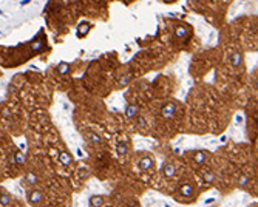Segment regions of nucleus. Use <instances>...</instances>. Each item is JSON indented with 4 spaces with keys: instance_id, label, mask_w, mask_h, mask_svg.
I'll return each mask as SVG.
<instances>
[{
    "instance_id": "obj_1",
    "label": "nucleus",
    "mask_w": 258,
    "mask_h": 207,
    "mask_svg": "<svg viewBox=\"0 0 258 207\" xmlns=\"http://www.w3.org/2000/svg\"><path fill=\"white\" fill-rule=\"evenodd\" d=\"M175 113H176V105H175L173 102H169V104H166V105L161 108V114H162L164 119H170V118H173Z\"/></svg>"
},
{
    "instance_id": "obj_2",
    "label": "nucleus",
    "mask_w": 258,
    "mask_h": 207,
    "mask_svg": "<svg viewBox=\"0 0 258 207\" xmlns=\"http://www.w3.org/2000/svg\"><path fill=\"white\" fill-rule=\"evenodd\" d=\"M28 201L31 202V204H40L42 201H43V193L40 192V190H31L30 193H28Z\"/></svg>"
},
{
    "instance_id": "obj_3",
    "label": "nucleus",
    "mask_w": 258,
    "mask_h": 207,
    "mask_svg": "<svg viewBox=\"0 0 258 207\" xmlns=\"http://www.w3.org/2000/svg\"><path fill=\"white\" fill-rule=\"evenodd\" d=\"M179 192H181V196L189 198V196L193 195V186H192V184H182L181 189H179Z\"/></svg>"
},
{
    "instance_id": "obj_4",
    "label": "nucleus",
    "mask_w": 258,
    "mask_h": 207,
    "mask_svg": "<svg viewBox=\"0 0 258 207\" xmlns=\"http://www.w3.org/2000/svg\"><path fill=\"white\" fill-rule=\"evenodd\" d=\"M59 162L62 164V166H70L73 162V158H71V155H70L68 152H62L60 155H59Z\"/></svg>"
},
{
    "instance_id": "obj_5",
    "label": "nucleus",
    "mask_w": 258,
    "mask_h": 207,
    "mask_svg": "<svg viewBox=\"0 0 258 207\" xmlns=\"http://www.w3.org/2000/svg\"><path fill=\"white\" fill-rule=\"evenodd\" d=\"M162 173H164V176H166V178H173V176H175V173H176L175 166H173V164H170V162H167L166 166H164V169H162Z\"/></svg>"
},
{
    "instance_id": "obj_6",
    "label": "nucleus",
    "mask_w": 258,
    "mask_h": 207,
    "mask_svg": "<svg viewBox=\"0 0 258 207\" xmlns=\"http://www.w3.org/2000/svg\"><path fill=\"white\" fill-rule=\"evenodd\" d=\"M206 159H207V152H196L195 153V156H193V161L198 164V166H201V164H204L206 162Z\"/></svg>"
},
{
    "instance_id": "obj_7",
    "label": "nucleus",
    "mask_w": 258,
    "mask_h": 207,
    "mask_svg": "<svg viewBox=\"0 0 258 207\" xmlns=\"http://www.w3.org/2000/svg\"><path fill=\"white\" fill-rule=\"evenodd\" d=\"M153 166H155V162H153L152 158H144V159H141V162H139V167L142 170H150Z\"/></svg>"
},
{
    "instance_id": "obj_8",
    "label": "nucleus",
    "mask_w": 258,
    "mask_h": 207,
    "mask_svg": "<svg viewBox=\"0 0 258 207\" xmlns=\"http://www.w3.org/2000/svg\"><path fill=\"white\" fill-rule=\"evenodd\" d=\"M241 62H243V56H241L240 53L230 54V65H232V66H240Z\"/></svg>"
},
{
    "instance_id": "obj_9",
    "label": "nucleus",
    "mask_w": 258,
    "mask_h": 207,
    "mask_svg": "<svg viewBox=\"0 0 258 207\" xmlns=\"http://www.w3.org/2000/svg\"><path fill=\"white\" fill-rule=\"evenodd\" d=\"M9 202H11V195H9L8 192H5V190L2 189V192H0V205L6 207V205H8Z\"/></svg>"
},
{
    "instance_id": "obj_10",
    "label": "nucleus",
    "mask_w": 258,
    "mask_h": 207,
    "mask_svg": "<svg viewBox=\"0 0 258 207\" xmlns=\"http://www.w3.org/2000/svg\"><path fill=\"white\" fill-rule=\"evenodd\" d=\"M136 114H138V107L136 105H128L125 108V118L127 119H133Z\"/></svg>"
},
{
    "instance_id": "obj_11",
    "label": "nucleus",
    "mask_w": 258,
    "mask_h": 207,
    "mask_svg": "<svg viewBox=\"0 0 258 207\" xmlns=\"http://www.w3.org/2000/svg\"><path fill=\"white\" fill-rule=\"evenodd\" d=\"M14 162H16V166H23L25 164V153L16 152L14 153Z\"/></svg>"
},
{
    "instance_id": "obj_12",
    "label": "nucleus",
    "mask_w": 258,
    "mask_h": 207,
    "mask_svg": "<svg viewBox=\"0 0 258 207\" xmlns=\"http://www.w3.org/2000/svg\"><path fill=\"white\" fill-rule=\"evenodd\" d=\"M37 181H39V178H37V175H36V173H33V172L27 173V182L30 184V186H36Z\"/></svg>"
},
{
    "instance_id": "obj_13",
    "label": "nucleus",
    "mask_w": 258,
    "mask_h": 207,
    "mask_svg": "<svg viewBox=\"0 0 258 207\" xmlns=\"http://www.w3.org/2000/svg\"><path fill=\"white\" fill-rule=\"evenodd\" d=\"M90 201H91V205H93V207H101V205L104 204V198H102V196H93Z\"/></svg>"
},
{
    "instance_id": "obj_14",
    "label": "nucleus",
    "mask_w": 258,
    "mask_h": 207,
    "mask_svg": "<svg viewBox=\"0 0 258 207\" xmlns=\"http://www.w3.org/2000/svg\"><path fill=\"white\" fill-rule=\"evenodd\" d=\"M118 153H119V155H127V153H128V147H127V144H125L124 141L118 144Z\"/></svg>"
},
{
    "instance_id": "obj_15",
    "label": "nucleus",
    "mask_w": 258,
    "mask_h": 207,
    "mask_svg": "<svg viewBox=\"0 0 258 207\" xmlns=\"http://www.w3.org/2000/svg\"><path fill=\"white\" fill-rule=\"evenodd\" d=\"M204 181L206 182H213L215 181V173L213 172H206L204 173Z\"/></svg>"
},
{
    "instance_id": "obj_16",
    "label": "nucleus",
    "mask_w": 258,
    "mask_h": 207,
    "mask_svg": "<svg viewBox=\"0 0 258 207\" xmlns=\"http://www.w3.org/2000/svg\"><path fill=\"white\" fill-rule=\"evenodd\" d=\"M68 70H70V66H68L66 63H63V62H62V63L59 65V68H57V71H59L60 74H65V73H68Z\"/></svg>"
},
{
    "instance_id": "obj_17",
    "label": "nucleus",
    "mask_w": 258,
    "mask_h": 207,
    "mask_svg": "<svg viewBox=\"0 0 258 207\" xmlns=\"http://www.w3.org/2000/svg\"><path fill=\"white\" fill-rule=\"evenodd\" d=\"M247 184H249V178H247V176H241L240 181H238V186H240V187H246Z\"/></svg>"
},
{
    "instance_id": "obj_18",
    "label": "nucleus",
    "mask_w": 258,
    "mask_h": 207,
    "mask_svg": "<svg viewBox=\"0 0 258 207\" xmlns=\"http://www.w3.org/2000/svg\"><path fill=\"white\" fill-rule=\"evenodd\" d=\"M90 139H91L93 142H95V144H101V137H99L98 134H95V133H91V134H90Z\"/></svg>"
},
{
    "instance_id": "obj_19",
    "label": "nucleus",
    "mask_w": 258,
    "mask_h": 207,
    "mask_svg": "<svg viewBox=\"0 0 258 207\" xmlns=\"http://www.w3.org/2000/svg\"><path fill=\"white\" fill-rule=\"evenodd\" d=\"M185 34H187V30H185V28H178V30H176V36H178V37H184Z\"/></svg>"
},
{
    "instance_id": "obj_20",
    "label": "nucleus",
    "mask_w": 258,
    "mask_h": 207,
    "mask_svg": "<svg viewBox=\"0 0 258 207\" xmlns=\"http://www.w3.org/2000/svg\"><path fill=\"white\" fill-rule=\"evenodd\" d=\"M128 82H130V76H125V77H122V80L119 82V87H125Z\"/></svg>"
},
{
    "instance_id": "obj_21",
    "label": "nucleus",
    "mask_w": 258,
    "mask_h": 207,
    "mask_svg": "<svg viewBox=\"0 0 258 207\" xmlns=\"http://www.w3.org/2000/svg\"><path fill=\"white\" fill-rule=\"evenodd\" d=\"M204 202H206V204H209V205H210V204H213V202H215V198H209V199H206V201H204Z\"/></svg>"
},
{
    "instance_id": "obj_22",
    "label": "nucleus",
    "mask_w": 258,
    "mask_h": 207,
    "mask_svg": "<svg viewBox=\"0 0 258 207\" xmlns=\"http://www.w3.org/2000/svg\"><path fill=\"white\" fill-rule=\"evenodd\" d=\"M138 124H139V127H142V125L145 124V121H144L142 118H139V119H138Z\"/></svg>"
},
{
    "instance_id": "obj_23",
    "label": "nucleus",
    "mask_w": 258,
    "mask_h": 207,
    "mask_svg": "<svg viewBox=\"0 0 258 207\" xmlns=\"http://www.w3.org/2000/svg\"><path fill=\"white\" fill-rule=\"evenodd\" d=\"M164 207H170V205H167V204H166V205H164Z\"/></svg>"
}]
</instances>
